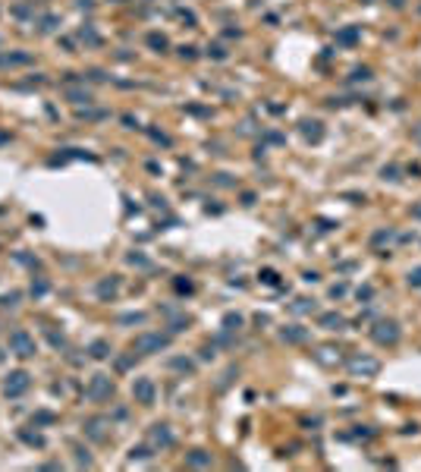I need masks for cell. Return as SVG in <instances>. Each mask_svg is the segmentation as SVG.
<instances>
[{"label":"cell","mask_w":421,"mask_h":472,"mask_svg":"<svg viewBox=\"0 0 421 472\" xmlns=\"http://www.w3.org/2000/svg\"><path fill=\"white\" fill-rule=\"evenodd\" d=\"M113 394V381L107 375H95L91 378V384H88V397L91 400H107Z\"/></svg>","instance_id":"1"},{"label":"cell","mask_w":421,"mask_h":472,"mask_svg":"<svg viewBox=\"0 0 421 472\" xmlns=\"http://www.w3.org/2000/svg\"><path fill=\"white\" fill-rule=\"evenodd\" d=\"M10 346H13L19 356H35V340L26 330H13V334H10Z\"/></svg>","instance_id":"2"},{"label":"cell","mask_w":421,"mask_h":472,"mask_svg":"<svg viewBox=\"0 0 421 472\" xmlns=\"http://www.w3.org/2000/svg\"><path fill=\"white\" fill-rule=\"evenodd\" d=\"M26 387H29V375L26 372H13L7 378L4 391H7V397H19V394H26Z\"/></svg>","instance_id":"3"},{"label":"cell","mask_w":421,"mask_h":472,"mask_svg":"<svg viewBox=\"0 0 421 472\" xmlns=\"http://www.w3.org/2000/svg\"><path fill=\"white\" fill-rule=\"evenodd\" d=\"M160 346H167V337H160V334H142L135 340L138 352H151V349H160Z\"/></svg>","instance_id":"4"},{"label":"cell","mask_w":421,"mask_h":472,"mask_svg":"<svg viewBox=\"0 0 421 472\" xmlns=\"http://www.w3.org/2000/svg\"><path fill=\"white\" fill-rule=\"evenodd\" d=\"M132 391H135V397L142 400V403H151V400H154V384H151L148 378H142V381H135V387H132Z\"/></svg>","instance_id":"5"},{"label":"cell","mask_w":421,"mask_h":472,"mask_svg":"<svg viewBox=\"0 0 421 472\" xmlns=\"http://www.w3.org/2000/svg\"><path fill=\"white\" fill-rule=\"evenodd\" d=\"M104 428H107V419H91V422L85 425V431H88L95 441H104V438H107V431H104Z\"/></svg>","instance_id":"6"},{"label":"cell","mask_w":421,"mask_h":472,"mask_svg":"<svg viewBox=\"0 0 421 472\" xmlns=\"http://www.w3.org/2000/svg\"><path fill=\"white\" fill-rule=\"evenodd\" d=\"M151 441L160 444V447H170V444H173V434L167 431V425H154V431H151Z\"/></svg>","instance_id":"7"},{"label":"cell","mask_w":421,"mask_h":472,"mask_svg":"<svg viewBox=\"0 0 421 472\" xmlns=\"http://www.w3.org/2000/svg\"><path fill=\"white\" fill-rule=\"evenodd\" d=\"M91 356H95V359H104V356H107V343H104V340L91 343Z\"/></svg>","instance_id":"8"},{"label":"cell","mask_w":421,"mask_h":472,"mask_svg":"<svg viewBox=\"0 0 421 472\" xmlns=\"http://www.w3.org/2000/svg\"><path fill=\"white\" fill-rule=\"evenodd\" d=\"M189 463H192V466H207V463H210V456H204L201 450H195V453L189 456Z\"/></svg>","instance_id":"9"},{"label":"cell","mask_w":421,"mask_h":472,"mask_svg":"<svg viewBox=\"0 0 421 472\" xmlns=\"http://www.w3.org/2000/svg\"><path fill=\"white\" fill-rule=\"evenodd\" d=\"M113 290H116V280H110V283H101V287H98V293H101V296H107V293H113Z\"/></svg>","instance_id":"10"},{"label":"cell","mask_w":421,"mask_h":472,"mask_svg":"<svg viewBox=\"0 0 421 472\" xmlns=\"http://www.w3.org/2000/svg\"><path fill=\"white\" fill-rule=\"evenodd\" d=\"M4 139H7V136H0V142H4Z\"/></svg>","instance_id":"11"}]
</instances>
